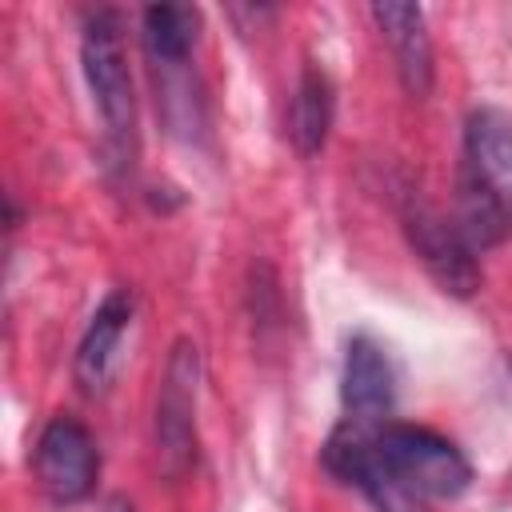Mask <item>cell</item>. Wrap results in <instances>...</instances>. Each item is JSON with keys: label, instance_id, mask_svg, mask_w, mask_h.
<instances>
[{"label": "cell", "instance_id": "obj_3", "mask_svg": "<svg viewBox=\"0 0 512 512\" xmlns=\"http://www.w3.org/2000/svg\"><path fill=\"white\" fill-rule=\"evenodd\" d=\"M80 64H84V80L96 100V112L104 120L108 144L120 156H128L136 140V96H132V72H128V52H124L116 12H96L84 24Z\"/></svg>", "mask_w": 512, "mask_h": 512}, {"label": "cell", "instance_id": "obj_11", "mask_svg": "<svg viewBox=\"0 0 512 512\" xmlns=\"http://www.w3.org/2000/svg\"><path fill=\"white\" fill-rule=\"evenodd\" d=\"M200 36V12L192 4H152L144 8V48L156 64L180 68Z\"/></svg>", "mask_w": 512, "mask_h": 512}, {"label": "cell", "instance_id": "obj_8", "mask_svg": "<svg viewBox=\"0 0 512 512\" xmlns=\"http://www.w3.org/2000/svg\"><path fill=\"white\" fill-rule=\"evenodd\" d=\"M372 20L392 48L404 92L424 96L432 88V40L424 28V8L408 0H384V4H372Z\"/></svg>", "mask_w": 512, "mask_h": 512}, {"label": "cell", "instance_id": "obj_10", "mask_svg": "<svg viewBox=\"0 0 512 512\" xmlns=\"http://www.w3.org/2000/svg\"><path fill=\"white\" fill-rule=\"evenodd\" d=\"M332 128V80L320 64H304L296 96H292V112H288V136L296 144L300 156H316L328 140Z\"/></svg>", "mask_w": 512, "mask_h": 512}, {"label": "cell", "instance_id": "obj_2", "mask_svg": "<svg viewBox=\"0 0 512 512\" xmlns=\"http://www.w3.org/2000/svg\"><path fill=\"white\" fill-rule=\"evenodd\" d=\"M372 460H376V492L368 496L380 512L404 500H452L468 488L472 464L464 452L432 428L416 424H380L372 432Z\"/></svg>", "mask_w": 512, "mask_h": 512}, {"label": "cell", "instance_id": "obj_4", "mask_svg": "<svg viewBox=\"0 0 512 512\" xmlns=\"http://www.w3.org/2000/svg\"><path fill=\"white\" fill-rule=\"evenodd\" d=\"M400 220L408 232L412 252L424 260V268L432 272V280L452 292V296H472L480 288V264H476V248L468 244V236L460 232L456 216H444L436 204H428L416 188L404 192L400 200Z\"/></svg>", "mask_w": 512, "mask_h": 512}, {"label": "cell", "instance_id": "obj_1", "mask_svg": "<svg viewBox=\"0 0 512 512\" xmlns=\"http://www.w3.org/2000/svg\"><path fill=\"white\" fill-rule=\"evenodd\" d=\"M456 224L476 252L512 236V112L496 104H484L464 120Z\"/></svg>", "mask_w": 512, "mask_h": 512}, {"label": "cell", "instance_id": "obj_6", "mask_svg": "<svg viewBox=\"0 0 512 512\" xmlns=\"http://www.w3.org/2000/svg\"><path fill=\"white\" fill-rule=\"evenodd\" d=\"M32 468H36V480L52 504L84 500L96 488V472H100V452H96L92 432L72 416L48 420L40 440H36Z\"/></svg>", "mask_w": 512, "mask_h": 512}, {"label": "cell", "instance_id": "obj_12", "mask_svg": "<svg viewBox=\"0 0 512 512\" xmlns=\"http://www.w3.org/2000/svg\"><path fill=\"white\" fill-rule=\"evenodd\" d=\"M388 512H424L416 500H404V504H396V508H388Z\"/></svg>", "mask_w": 512, "mask_h": 512}, {"label": "cell", "instance_id": "obj_7", "mask_svg": "<svg viewBox=\"0 0 512 512\" xmlns=\"http://www.w3.org/2000/svg\"><path fill=\"white\" fill-rule=\"evenodd\" d=\"M344 420L360 428H380L392 416L396 404V376L388 352L372 336H352L344 356V380H340Z\"/></svg>", "mask_w": 512, "mask_h": 512}, {"label": "cell", "instance_id": "obj_5", "mask_svg": "<svg viewBox=\"0 0 512 512\" xmlns=\"http://www.w3.org/2000/svg\"><path fill=\"white\" fill-rule=\"evenodd\" d=\"M196 384L200 352L192 340H176L156 396V452L168 476H180L196 460Z\"/></svg>", "mask_w": 512, "mask_h": 512}, {"label": "cell", "instance_id": "obj_9", "mask_svg": "<svg viewBox=\"0 0 512 512\" xmlns=\"http://www.w3.org/2000/svg\"><path fill=\"white\" fill-rule=\"evenodd\" d=\"M128 320H132V296L124 288L108 292L104 304L92 312V320L84 328V340L76 348V380H80L84 392H100L108 384L120 340L128 332Z\"/></svg>", "mask_w": 512, "mask_h": 512}]
</instances>
